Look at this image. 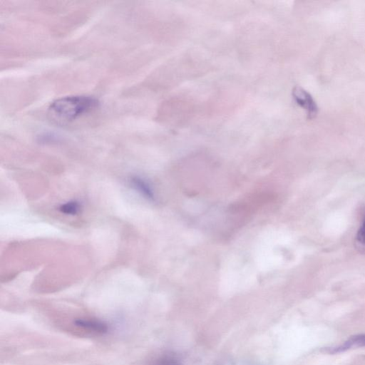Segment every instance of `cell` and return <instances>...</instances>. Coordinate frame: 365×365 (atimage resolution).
I'll return each mask as SVG.
<instances>
[{
	"label": "cell",
	"instance_id": "obj_2",
	"mask_svg": "<svg viewBox=\"0 0 365 365\" xmlns=\"http://www.w3.org/2000/svg\"><path fill=\"white\" fill-rule=\"evenodd\" d=\"M292 96L296 103L306 110L307 117L314 118L318 112L317 105L311 94L299 86H296L292 91Z\"/></svg>",
	"mask_w": 365,
	"mask_h": 365
},
{
	"label": "cell",
	"instance_id": "obj_4",
	"mask_svg": "<svg viewBox=\"0 0 365 365\" xmlns=\"http://www.w3.org/2000/svg\"><path fill=\"white\" fill-rule=\"evenodd\" d=\"M365 346V334H358L351 336L343 344L334 346L326 348L325 351L329 354H336L344 351L351 347Z\"/></svg>",
	"mask_w": 365,
	"mask_h": 365
},
{
	"label": "cell",
	"instance_id": "obj_7",
	"mask_svg": "<svg viewBox=\"0 0 365 365\" xmlns=\"http://www.w3.org/2000/svg\"><path fill=\"white\" fill-rule=\"evenodd\" d=\"M81 208V205L78 201L72 200L62 204L59 210L62 213L66 215H76L78 212Z\"/></svg>",
	"mask_w": 365,
	"mask_h": 365
},
{
	"label": "cell",
	"instance_id": "obj_8",
	"mask_svg": "<svg viewBox=\"0 0 365 365\" xmlns=\"http://www.w3.org/2000/svg\"><path fill=\"white\" fill-rule=\"evenodd\" d=\"M357 242L365 247V215L356 232Z\"/></svg>",
	"mask_w": 365,
	"mask_h": 365
},
{
	"label": "cell",
	"instance_id": "obj_6",
	"mask_svg": "<svg viewBox=\"0 0 365 365\" xmlns=\"http://www.w3.org/2000/svg\"><path fill=\"white\" fill-rule=\"evenodd\" d=\"M148 365H182L175 354L163 352L150 361Z\"/></svg>",
	"mask_w": 365,
	"mask_h": 365
},
{
	"label": "cell",
	"instance_id": "obj_3",
	"mask_svg": "<svg viewBox=\"0 0 365 365\" xmlns=\"http://www.w3.org/2000/svg\"><path fill=\"white\" fill-rule=\"evenodd\" d=\"M73 324L81 329L97 334H104L109 330V326L106 322L96 318H77L73 321Z\"/></svg>",
	"mask_w": 365,
	"mask_h": 365
},
{
	"label": "cell",
	"instance_id": "obj_5",
	"mask_svg": "<svg viewBox=\"0 0 365 365\" xmlns=\"http://www.w3.org/2000/svg\"><path fill=\"white\" fill-rule=\"evenodd\" d=\"M132 187L148 200L154 199V193L148 182L139 176H133L130 179Z\"/></svg>",
	"mask_w": 365,
	"mask_h": 365
},
{
	"label": "cell",
	"instance_id": "obj_1",
	"mask_svg": "<svg viewBox=\"0 0 365 365\" xmlns=\"http://www.w3.org/2000/svg\"><path fill=\"white\" fill-rule=\"evenodd\" d=\"M99 102L89 96H71L51 103L48 113L58 122L68 123L87 114L98 106Z\"/></svg>",
	"mask_w": 365,
	"mask_h": 365
}]
</instances>
